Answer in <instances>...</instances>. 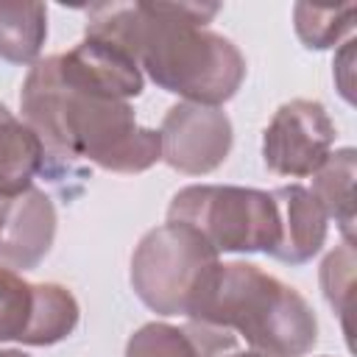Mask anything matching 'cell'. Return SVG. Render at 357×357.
I'll use <instances>...</instances> for the list:
<instances>
[{"instance_id":"obj_1","label":"cell","mask_w":357,"mask_h":357,"mask_svg":"<svg viewBox=\"0 0 357 357\" xmlns=\"http://www.w3.org/2000/svg\"><path fill=\"white\" fill-rule=\"evenodd\" d=\"M22 117L45 145L42 173L73 198L95 162L114 173H142L162 159V137L137 126L128 100L78 75L64 53L33 64L22 84Z\"/></svg>"},{"instance_id":"obj_2","label":"cell","mask_w":357,"mask_h":357,"mask_svg":"<svg viewBox=\"0 0 357 357\" xmlns=\"http://www.w3.org/2000/svg\"><path fill=\"white\" fill-rule=\"evenodd\" d=\"M218 11L220 6L201 3H106L86 8V36L114 42L187 103L218 106L245 75L240 50L206 28Z\"/></svg>"},{"instance_id":"obj_3","label":"cell","mask_w":357,"mask_h":357,"mask_svg":"<svg viewBox=\"0 0 357 357\" xmlns=\"http://www.w3.org/2000/svg\"><path fill=\"white\" fill-rule=\"evenodd\" d=\"M184 315L240 332L265 357H301L318 340V321L304 296L248 262H218Z\"/></svg>"},{"instance_id":"obj_4","label":"cell","mask_w":357,"mask_h":357,"mask_svg":"<svg viewBox=\"0 0 357 357\" xmlns=\"http://www.w3.org/2000/svg\"><path fill=\"white\" fill-rule=\"evenodd\" d=\"M170 223L195 229L215 251H265L279 243V212L273 192L245 187L195 184L173 195Z\"/></svg>"},{"instance_id":"obj_5","label":"cell","mask_w":357,"mask_h":357,"mask_svg":"<svg viewBox=\"0 0 357 357\" xmlns=\"http://www.w3.org/2000/svg\"><path fill=\"white\" fill-rule=\"evenodd\" d=\"M215 265L218 251L195 229L167 220L139 240L131 259V284L151 310L178 315L187 312Z\"/></svg>"},{"instance_id":"obj_6","label":"cell","mask_w":357,"mask_h":357,"mask_svg":"<svg viewBox=\"0 0 357 357\" xmlns=\"http://www.w3.org/2000/svg\"><path fill=\"white\" fill-rule=\"evenodd\" d=\"M78 324V304L61 284H31L0 265V340L50 346Z\"/></svg>"},{"instance_id":"obj_7","label":"cell","mask_w":357,"mask_h":357,"mask_svg":"<svg viewBox=\"0 0 357 357\" xmlns=\"http://www.w3.org/2000/svg\"><path fill=\"white\" fill-rule=\"evenodd\" d=\"M335 123L318 100H290L276 109L262 137L265 167L276 176H312L329 159Z\"/></svg>"},{"instance_id":"obj_8","label":"cell","mask_w":357,"mask_h":357,"mask_svg":"<svg viewBox=\"0 0 357 357\" xmlns=\"http://www.w3.org/2000/svg\"><path fill=\"white\" fill-rule=\"evenodd\" d=\"M162 159L181 173L198 176L215 170L231 148V123L218 106L178 103L159 128Z\"/></svg>"},{"instance_id":"obj_9","label":"cell","mask_w":357,"mask_h":357,"mask_svg":"<svg viewBox=\"0 0 357 357\" xmlns=\"http://www.w3.org/2000/svg\"><path fill=\"white\" fill-rule=\"evenodd\" d=\"M3 201V226H0V265L11 271L33 268L53 243L56 234V212L50 198L28 187L17 198Z\"/></svg>"},{"instance_id":"obj_10","label":"cell","mask_w":357,"mask_h":357,"mask_svg":"<svg viewBox=\"0 0 357 357\" xmlns=\"http://www.w3.org/2000/svg\"><path fill=\"white\" fill-rule=\"evenodd\" d=\"M276 212H279V243L271 257L301 265L312 259L326 240V212L315 201V195L301 184H287L273 190Z\"/></svg>"},{"instance_id":"obj_11","label":"cell","mask_w":357,"mask_h":357,"mask_svg":"<svg viewBox=\"0 0 357 357\" xmlns=\"http://www.w3.org/2000/svg\"><path fill=\"white\" fill-rule=\"evenodd\" d=\"M45 145L33 128L17 120L0 103V198L22 195L33 176L42 173Z\"/></svg>"},{"instance_id":"obj_12","label":"cell","mask_w":357,"mask_h":357,"mask_svg":"<svg viewBox=\"0 0 357 357\" xmlns=\"http://www.w3.org/2000/svg\"><path fill=\"white\" fill-rule=\"evenodd\" d=\"M310 192L324 206L326 218H335L346 243H351V231H354V151L343 148L337 153H329V159L315 173Z\"/></svg>"},{"instance_id":"obj_13","label":"cell","mask_w":357,"mask_h":357,"mask_svg":"<svg viewBox=\"0 0 357 357\" xmlns=\"http://www.w3.org/2000/svg\"><path fill=\"white\" fill-rule=\"evenodd\" d=\"M47 36V8L42 3H0V59L31 64Z\"/></svg>"},{"instance_id":"obj_14","label":"cell","mask_w":357,"mask_h":357,"mask_svg":"<svg viewBox=\"0 0 357 357\" xmlns=\"http://www.w3.org/2000/svg\"><path fill=\"white\" fill-rule=\"evenodd\" d=\"M357 3H340V6H315V3H298L296 6V31L307 47H332L343 33H351L354 28Z\"/></svg>"},{"instance_id":"obj_15","label":"cell","mask_w":357,"mask_h":357,"mask_svg":"<svg viewBox=\"0 0 357 357\" xmlns=\"http://www.w3.org/2000/svg\"><path fill=\"white\" fill-rule=\"evenodd\" d=\"M321 287L329 307L340 315L346 337L351 343V310H354V245L343 243L321 265Z\"/></svg>"},{"instance_id":"obj_16","label":"cell","mask_w":357,"mask_h":357,"mask_svg":"<svg viewBox=\"0 0 357 357\" xmlns=\"http://www.w3.org/2000/svg\"><path fill=\"white\" fill-rule=\"evenodd\" d=\"M126 357H201L187 329L167 324H145L128 340Z\"/></svg>"},{"instance_id":"obj_17","label":"cell","mask_w":357,"mask_h":357,"mask_svg":"<svg viewBox=\"0 0 357 357\" xmlns=\"http://www.w3.org/2000/svg\"><path fill=\"white\" fill-rule=\"evenodd\" d=\"M0 357H28V354H22V351H14V349H8V351H0Z\"/></svg>"},{"instance_id":"obj_18","label":"cell","mask_w":357,"mask_h":357,"mask_svg":"<svg viewBox=\"0 0 357 357\" xmlns=\"http://www.w3.org/2000/svg\"><path fill=\"white\" fill-rule=\"evenodd\" d=\"M231 357H265V354H259V351H240V354H231Z\"/></svg>"},{"instance_id":"obj_19","label":"cell","mask_w":357,"mask_h":357,"mask_svg":"<svg viewBox=\"0 0 357 357\" xmlns=\"http://www.w3.org/2000/svg\"><path fill=\"white\" fill-rule=\"evenodd\" d=\"M0 226H3V201H0Z\"/></svg>"}]
</instances>
